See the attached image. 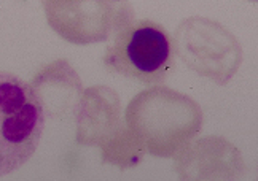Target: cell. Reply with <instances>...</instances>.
<instances>
[{"instance_id":"1","label":"cell","mask_w":258,"mask_h":181,"mask_svg":"<svg viewBox=\"0 0 258 181\" xmlns=\"http://www.w3.org/2000/svg\"><path fill=\"white\" fill-rule=\"evenodd\" d=\"M43 126V104L34 87L13 73L0 72V176L34 156Z\"/></svg>"},{"instance_id":"2","label":"cell","mask_w":258,"mask_h":181,"mask_svg":"<svg viewBox=\"0 0 258 181\" xmlns=\"http://www.w3.org/2000/svg\"><path fill=\"white\" fill-rule=\"evenodd\" d=\"M105 64L113 72L142 83H160L174 67L167 30L153 21L127 24L108 46Z\"/></svg>"}]
</instances>
